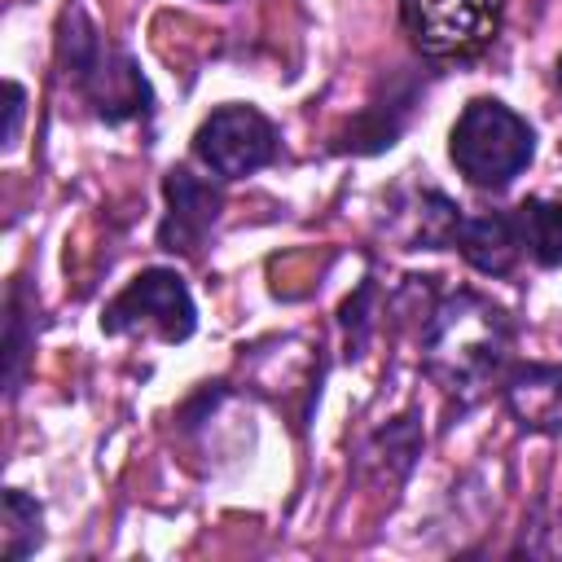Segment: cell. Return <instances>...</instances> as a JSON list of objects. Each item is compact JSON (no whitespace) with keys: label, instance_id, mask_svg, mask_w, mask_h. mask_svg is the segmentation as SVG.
<instances>
[{"label":"cell","instance_id":"cell-11","mask_svg":"<svg viewBox=\"0 0 562 562\" xmlns=\"http://www.w3.org/2000/svg\"><path fill=\"white\" fill-rule=\"evenodd\" d=\"M4 391L13 395L22 386V369H26V347H31V303H26V285L18 281L9 290V307H4Z\"/></svg>","mask_w":562,"mask_h":562},{"label":"cell","instance_id":"cell-4","mask_svg":"<svg viewBox=\"0 0 562 562\" xmlns=\"http://www.w3.org/2000/svg\"><path fill=\"white\" fill-rule=\"evenodd\" d=\"M400 18L422 57L465 61L496 40L505 0H400Z\"/></svg>","mask_w":562,"mask_h":562},{"label":"cell","instance_id":"cell-14","mask_svg":"<svg viewBox=\"0 0 562 562\" xmlns=\"http://www.w3.org/2000/svg\"><path fill=\"white\" fill-rule=\"evenodd\" d=\"M558 83H562V61H558Z\"/></svg>","mask_w":562,"mask_h":562},{"label":"cell","instance_id":"cell-2","mask_svg":"<svg viewBox=\"0 0 562 562\" xmlns=\"http://www.w3.org/2000/svg\"><path fill=\"white\" fill-rule=\"evenodd\" d=\"M448 158L474 189H505L536 158V132L505 101L474 97L448 132Z\"/></svg>","mask_w":562,"mask_h":562},{"label":"cell","instance_id":"cell-5","mask_svg":"<svg viewBox=\"0 0 562 562\" xmlns=\"http://www.w3.org/2000/svg\"><path fill=\"white\" fill-rule=\"evenodd\" d=\"M193 325H198L193 299L171 268H145L101 312L105 334H154L162 342H184Z\"/></svg>","mask_w":562,"mask_h":562},{"label":"cell","instance_id":"cell-1","mask_svg":"<svg viewBox=\"0 0 562 562\" xmlns=\"http://www.w3.org/2000/svg\"><path fill=\"white\" fill-rule=\"evenodd\" d=\"M509 360V321L479 290H452L435 303L422 334L426 373L457 400H479Z\"/></svg>","mask_w":562,"mask_h":562},{"label":"cell","instance_id":"cell-3","mask_svg":"<svg viewBox=\"0 0 562 562\" xmlns=\"http://www.w3.org/2000/svg\"><path fill=\"white\" fill-rule=\"evenodd\" d=\"M61 61L70 70V79L79 83V92L92 101V110L110 123L119 119H136L149 110V83L140 79L136 61L114 53L97 26L88 22L83 9L66 13V35H61Z\"/></svg>","mask_w":562,"mask_h":562},{"label":"cell","instance_id":"cell-6","mask_svg":"<svg viewBox=\"0 0 562 562\" xmlns=\"http://www.w3.org/2000/svg\"><path fill=\"white\" fill-rule=\"evenodd\" d=\"M277 149H281L277 127L255 105H220L193 132V158L220 180H241L268 167Z\"/></svg>","mask_w":562,"mask_h":562},{"label":"cell","instance_id":"cell-10","mask_svg":"<svg viewBox=\"0 0 562 562\" xmlns=\"http://www.w3.org/2000/svg\"><path fill=\"white\" fill-rule=\"evenodd\" d=\"M522 255H531L540 268L562 263V198H527L514 206Z\"/></svg>","mask_w":562,"mask_h":562},{"label":"cell","instance_id":"cell-8","mask_svg":"<svg viewBox=\"0 0 562 562\" xmlns=\"http://www.w3.org/2000/svg\"><path fill=\"white\" fill-rule=\"evenodd\" d=\"M505 404L531 435H562V364H518L505 378Z\"/></svg>","mask_w":562,"mask_h":562},{"label":"cell","instance_id":"cell-12","mask_svg":"<svg viewBox=\"0 0 562 562\" xmlns=\"http://www.w3.org/2000/svg\"><path fill=\"white\" fill-rule=\"evenodd\" d=\"M40 518H44V514H40V505H35L26 492H18V487H9V492H4V540H0L4 562H18V558L35 553V544L44 540Z\"/></svg>","mask_w":562,"mask_h":562},{"label":"cell","instance_id":"cell-7","mask_svg":"<svg viewBox=\"0 0 562 562\" xmlns=\"http://www.w3.org/2000/svg\"><path fill=\"white\" fill-rule=\"evenodd\" d=\"M162 193H167V220L158 228L162 250H180V255L198 250L202 237L211 233V224L220 220V206H224L220 189L211 180L193 176L189 167H171L162 180Z\"/></svg>","mask_w":562,"mask_h":562},{"label":"cell","instance_id":"cell-13","mask_svg":"<svg viewBox=\"0 0 562 562\" xmlns=\"http://www.w3.org/2000/svg\"><path fill=\"white\" fill-rule=\"evenodd\" d=\"M4 101H9V127H4V145L13 149V145H18V132H22V105H26L22 83H4Z\"/></svg>","mask_w":562,"mask_h":562},{"label":"cell","instance_id":"cell-9","mask_svg":"<svg viewBox=\"0 0 562 562\" xmlns=\"http://www.w3.org/2000/svg\"><path fill=\"white\" fill-rule=\"evenodd\" d=\"M470 268L483 277H509L514 263L522 259V237L514 211H483V215H461L457 241H452Z\"/></svg>","mask_w":562,"mask_h":562}]
</instances>
